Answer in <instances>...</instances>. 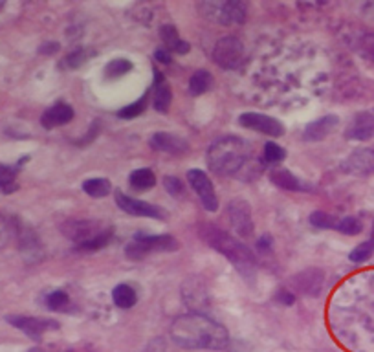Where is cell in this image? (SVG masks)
Here are the masks:
<instances>
[{
    "instance_id": "obj_1",
    "label": "cell",
    "mask_w": 374,
    "mask_h": 352,
    "mask_svg": "<svg viewBox=\"0 0 374 352\" xmlns=\"http://www.w3.org/2000/svg\"><path fill=\"white\" fill-rule=\"evenodd\" d=\"M171 338L182 349H211L228 347V330L204 314H184L171 325Z\"/></svg>"
},
{
    "instance_id": "obj_2",
    "label": "cell",
    "mask_w": 374,
    "mask_h": 352,
    "mask_svg": "<svg viewBox=\"0 0 374 352\" xmlns=\"http://www.w3.org/2000/svg\"><path fill=\"white\" fill-rule=\"evenodd\" d=\"M200 237L215 252L222 253L224 257L233 264L235 270L244 277L246 283H253L255 281L257 261H255V255L252 253V250L246 246L244 242H240L239 239H235L233 235L226 233L224 229L211 226V224L200 226Z\"/></svg>"
},
{
    "instance_id": "obj_3",
    "label": "cell",
    "mask_w": 374,
    "mask_h": 352,
    "mask_svg": "<svg viewBox=\"0 0 374 352\" xmlns=\"http://www.w3.org/2000/svg\"><path fill=\"white\" fill-rule=\"evenodd\" d=\"M250 156V143L239 136H224L209 145L206 154L207 167L218 176H231Z\"/></svg>"
},
{
    "instance_id": "obj_4",
    "label": "cell",
    "mask_w": 374,
    "mask_h": 352,
    "mask_svg": "<svg viewBox=\"0 0 374 352\" xmlns=\"http://www.w3.org/2000/svg\"><path fill=\"white\" fill-rule=\"evenodd\" d=\"M62 233L72 239L81 252H97L112 239L110 229L103 228L97 220H68L62 226Z\"/></svg>"
},
{
    "instance_id": "obj_5",
    "label": "cell",
    "mask_w": 374,
    "mask_h": 352,
    "mask_svg": "<svg viewBox=\"0 0 374 352\" xmlns=\"http://www.w3.org/2000/svg\"><path fill=\"white\" fill-rule=\"evenodd\" d=\"M178 241L171 235H143L136 233L135 241L127 244V257L141 259L149 253L156 252H176L178 250Z\"/></svg>"
},
{
    "instance_id": "obj_6",
    "label": "cell",
    "mask_w": 374,
    "mask_h": 352,
    "mask_svg": "<svg viewBox=\"0 0 374 352\" xmlns=\"http://www.w3.org/2000/svg\"><path fill=\"white\" fill-rule=\"evenodd\" d=\"M244 57V46L237 37H222L218 40L215 50H213V59L218 67L226 68V70H233L242 62Z\"/></svg>"
},
{
    "instance_id": "obj_7",
    "label": "cell",
    "mask_w": 374,
    "mask_h": 352,
    "mask_svg": "<svg viewBox=\"0 0 374 352\" xmlns=\"http://www.w3.org/2000/svg\"><path fill=\"white\" fill-rule=\"evenodd\" d=\"M187 180H189V185L193 187L196 196L200 198L202 206L206 207L207 211H217L218 196L215 193V187H213L209 176L204 171H200V169H191L189 173H187Z\"/></svg>"
},
{
    "instance_id": "obj_8",
    "label": "cell",
    "mask_w": 374,
    "mask_h": 352,
    "mask_svg": "<svg viewBox=\"0 0 374 352\" xmlns=\"http://www.w3.org/2000/svg\"><path fill=\"white\" fill-rule=\"evenodd\" d=\"M228 220L233 226V231L240 237H250L253 233V220L250 204L246 200H231L228 204Z\"/></svg>"
},
{
    "instance_id": "obj_9",
    "label": "cell",
    "mask_w": 374,
    "mask_h": 352,
    "mask_svg": "<svg viewBox=\"0 0 374 352\" xmlns=\"http://www.w3.org/2000/svg\"><path fill=\"white\" fill-rule=\"evenodd\" d=\"M6 321L12 327L19 329L21 332L32 338V340L39 341L43 338L45 332L48 330L59 329V325L56 321H50V319H40V318H32V316H8Z\"/></svg>"
},
{
    "instance_id": "obj_10",
    "label": "cell",
    "mask_w": 374,
    "mask_h": 352,
    "mask_svg": "<svg viewBox=\"0 0 374 352\" xmlns=\"http://www.w3.org/2000/svg\"><path fill=\"white\" fill-rule=\"evenodd\" d=\"M116 204L119 206V209L129 215H135V217H151V218H165V213L160 209L154 204H149V202L138 200V198H132V196L125 195L119 189H116Z\"/></svg>"
},
{
    "instance_id": "obj_11",
    "label": "cell",
    "mask_w": 374,
    "mask_h": 352,
    "mask_svg": "<svg viewBox=\"0 0 374 352\" xmlns=\"http://www.w3.org/2000/svg\"><path fill=\"white\" fill-rule=\"evenodd\" d=\"M239 124L244 127V129H253L257 132H263V134L268 136H283L285 134V127L281 121L274 119V117L264 116V114H257V112H246L239 117Z\"/></svg>"
},
{
    "instance_id": "obj_12",
    "label": "cell",
    "mask_w": 374,
    "mask_h": 352,
    "mask_svg": "<svg viewBox=\"0 0 374 352\" xmlns=\"http://www.w3.org/2000/svg\"><path fill=\"white\" fill-rule=\"evenodd\" d=\"M343 171L354 176L374 174V149H358L351 152L343 162Z\"/></svg>"
},
{
    "instance_id": "obj_13",
    "label": "cell",
    "mask_w": 374,
    "mask_h": 352,
    "mask_svg": "<svg viewBox=\"0 0 374 352\" xmlns=\"http://www.w3.org/2000/svg\"><path fill=\"white\" fill-rule=\"evenodd\" d=\"M325 275L321 270L308 268L301 274H297L294 277V288L297 292H301L305 296H318L321 288H323Z\"/></svg>"
},
{
    "instance_id": "obj_14",
    "label": "cell",
    "mask_w": 374,
    "mask_h": 352,
    "mask_svg": "<svg viewBox=\"0 0 374 352\" xmlns=\"http://www.w3.org/2000/svg\"><path fill=\"white\" fill-rule=\"evenodd\" d=\"M374 136V114L371 112H360L352 117V121L347 127V138L358 141L371 140Z\"/></svg>"
},
{
    "instance_id": "obj_15",
    "label": "cell",
    "mask_w": 374,
    "mask_h": 352,
    "mask_svg": "<svg viewBox=\"0 0 374 352\" xmlns=\"http://www.w3.org/2000/svg\"><path fill=\"white\" fill-rule=\"evenodd\" d=\"M151 145L156 149V151L169 152V154H185L189 151V143L180 138L176 134H171V132H156V134L151 138Z\"/></svg>"
},
{
    "instance_id": "obj_16",
    "label": "cell",
    "mask_w": 374,
    "mask_h": 352,
    "mask_svg": "<svg viewBox=\"0 0 374 352\" xmlns=\"http://www.w3.org/2000/svg\"><path fill=\"white\" fill-rule=\"evenodd\" d=\"M340 124V117L338 116H323L312 121V124H308L305 127V132H303V138L307 141H321L325 140L327 136L332 134V130L338 127Z\"/></svg>"
},
{
    "instance_id": "obj_17",
    "label": "cell",
    "mask_w": 374,
    "mask_h": 352,
    "mask_svg": "<svg viewBox=\"0 0 374 352\" xmlns=\"http://www.w3.org/2000/svg\"><path fill=\"white\" fill-rule=\"evenodd\" d=\"M217 21L222 24H242L248 19V8L244 2L239 0H229L217 6Z\"/></svg>"
},
{
    "instance_id": "obj_18",
    "label": "cell",
    "mask_w": 374,
    "mask_h": 352,
    "mask_svg": "<svg viewBox=\"0 0 374 352\" xmlns=\"http://www.w3.org/2000/svg\"><path fill=\"white\" fill-rule=\"evenodd\" d=\"M73 119V108L67 103H57V105L50 106L48 110L40 117V124L45 129H56L61 125L70 124Z\"/></svg>"
},
{
    "instance_id": "obj_19",
    "label": "cell",
    "mask_w": 374,
    "mask_h": 352,
    "mask_svg": "<svg viewBox=\"0 0 374 352\" xmlns=\"http://www.w3.org/2000/svg\"><path fill=\"white\" fill-rule=\"evenodd\" d=\"M173 101V94L169 84L163 81V78L156 72V89H154V95H152V103L158 112H167Z\"/></svg>"
},
{
    "instance_id": "obj_20",
    "label": "cell",
    "mask_w": 374,
    "mask_h": 352,
    "mask_svg": "<svg viewBox=\"0 0 374 352\" xmlns=\"http://www.w3.org/2000/svg\"><path fill=\"white\" fill-rule=\"evenodd\" d=\"M160 35H162L163 45L167 46L171 51H174V54H187L189 51V45L180 39L178 32H176L174 26H163L160 30Z\"/></svg>"
},
{
    "instance_id": "obj_21",
    "label": "cell",
    "mask_w": 374,
    "mask_h": 352,
    "mask_svg": "<svg viewBox=\"0 0 374 352\" xmlns=\"http://www.w3.org/2000/svg\"><path fill=\"white\" fill-rule=\"evenodd\" d=\"M112 299H114V305L117 308H123V310H127V308H132L138 301V296H136V290L132 286L129 285H117L112 292Z\"/></svg>"
},
{
    "instance_id": "obj_22",
    "label": "cell",
    "mask_w": 374,
    "mask_h": 352,
    "mask_svg": "<svg viewBox=\"0 0 374 352\" xmlns=\"http://www.w3.org/2000/svg\"><path fill=\"white\" fill-rule=\"evenodd\" d=\"M270 178H272V182H274L277 187H281V189H286V191H303L305 189V185L299 182V178H297L296 174H292L290 171H285V169H281V171H274Z\"/></svg>"
},
{
    "instance_id": "obj_23",
    "label": "cell",
    "mask_w": 374,
    "mask_h": 352,
    "mask_svg": "<svg viewBox=\"0 0 374 352\" xmlns=\"http://www.w3.org/2000/svg\"><path fill=\"white\" fill-rule=\"evenodd\" d=\"M17 171L19 167H12V165L0 163V191L4 195H12V193H15L19 189Z\"/></svg>"
},
{
    "instance_id": "obj_24",
    "label": "cell",
    "mask_w": 374,
    "mask_h": 352,
    "mask_svg": "<svg viewBox=\"0 0 374 352\" xmlns=\"http://www.w3.org/2000/svg\"><path fill=\"white\" fill-rule=\"evenodd\" d=\"M213 78L207 70H198L191 75L189 79V94L191 95H202L206 94L207 90L211 89Z\"/></svg>"
},
{
    "instance_id": "obj_25",
    "label": "cell",
    "mask_w": 374,
    "mask_h": 352,
    "mask_svg": "<svg viewBox=\"0 0 374 352\" xmlns=\"http://www.w3.org/2000/svg\"><path fill=\"white\" fill-rule=\"evenodd\" d=\"M83 191L92 198H103L110 193L112 185L106 178H90L83 184Z\"/></svg>"
},
{
    "instance_id": "obj_26",
    "label": "cell",
    "mask_w": 374,
    "mask_h": 352,
    "mask_svg": "<svg viewBox=\"0 0 374 352\" xmlns=\"http://www.w3.org/2000/svg\"><path fill=\"white\" fill-rule=\"evenodd\" d=\"M129 182L136 189H151L156 184V176L151 169H138L129 176Z\"/></svg>"
},
{
    "instance_id": "obj_27",
    "label": "cell",
    "mask_w": 374,
    "mask_h": 352,
    "mask_svg": "<svg viewBox=\"0 0 374 352\" xmlns=\"http://www.w3.org/2000/svg\"><path fill=\"white\" fill-rule=\"evenodd\" d=\"M130 70H132V62L127 61V59H123V57H119V59H112V61L106 64L105 75L108 79L121 78V75H125V73H129Z\"/></svg>"
},
{
    "instance_id": "obj_28",
    "label": "cell",
    "mask_w": 374,
    "mask_h": 352,
    "mask_svg": "<svg viewBox=\"0 0 374 352\" xmlns=\"http://www.w3.org/2000/svg\"><path fill=\"white\" fill-rule=\"evenodd\" d=\"M373 253H374V242L367 241V242H362L360 246L354 248V250L351 252V255H349V259H351L352 263H365L367 259H371Z\"/></svg>"
},
{
    "instance_id": "obj_29",
    "label": "cell",
    "mask_w": 374,
    "mask_h": 352,
    "mask_svg": "<svg viewBox=\"0 0 374 352\" xmlns=\"http://www.w3.org/2000/svg\"><path fill=\"white\" fill-rule=\"evenodd\" d=\"M286 158V151L281 145L274 143V141H268L264 145V160L268 163H279Z\"/></svg>"
},
{
    "instance_id": "obj_30",
    "label": "cell",
    "mask_w": 374,
    "mask_h": 352,
    "mask_svg": "<svg viewBox=\"0 0 374 352\" xmlns=\"http://www.w3.org/2000/svg\"><path fill=\"white\" fill-rule=\"evenodd\" d=\"M145 106H147V95L136 101V103H130L129 106L121 108V110L117 112V116L121 117V119H132V117L140 116L141 112L145 110Z\"/></svg>"
},
{
    "instance_id": "obj_31",
    "label": "cell",
    "mask_w": 374,
    "mask_h": 352,
    "mask_svg": "<svg viewBox=\"0 0 374 352\" xmlns=\"http://www.w3.org/2000/svg\"><path fill=\"white\" fill-rule=\"evenodd\" d=\"M46 305H48L51 310H65V308L70 305V297H68L67 292L56 290L46 297Z\"/></svg>"
},
{
    "instance_id": "obj_32",
    "label": "cell",
    "mask_w": 374,
    "mask_h": 352,
    "mask_svg": "<svg viewBox=\"0 0 374 352\" xmlns=\"http://www.w3.org/2000/svg\"><path fill=\"white\" fill-rule=\"evenodd\" d=\"M336 229L345 235H358L363 229V226L356 217H345L336 224Z\"/></svg>"
},
{
    "instance_id": "obj_33",
    "label": "cell",
    "mask_w": 374,
    "mask_h": 352,
    "mask_svg": "<svg viewBox=\"0 0 374 352\" xmlns=\"http://www.w3.org/2000/svg\"><path fill=\"white\" fill-rule=\"evenodd\" d=\"M310 224H312L314 228H321V229H329V228H336V218L330 217L329 213L325 211H314L310 215Z\"/></svg>"
},
{
    "instance_id": "obj_34",
    "label": "cell",
    "mask_w": 374,
    "mask_h": 352,
    "mask_svg": "<svg viewBox=\"0 0 374 352\" xmlns=\"http://www.w3.org/2000/svg\"><path fill=\"white\" fill-rule=\"evenodd\" d=\"M90 56H92V51H89V50H75V51H72L70 56H67V59H65V64H67L68 68H79L81 64H84V62L89 61Z\"/></svg>"
},
{
    "instance_id": "obj_35",
    "label": "cell",
    "mask_w": 374,
    "mask_h": 352,
    "mask_svg": "<svg viewBox=\"0 0 374 352\" xmlns=\"http://www.w3.org/2000/svg\"><path fill=\"white\" fill-rule=\"evenodd\" d=\"M163 184H165V189H167L173 196H180L184 193V185H182V182H180L176 176H167Z\"/></svg>"
},
{
    "instance_id": "obj_36",
    "label": "cell",
    "mask_w": 374,
    "mask_h": 352,
    "mask_svg": "<svg viewBox=\"0 0 374 352\" xmlns=\"http://www.w3.org/2000/svg\"><path fill=\"white\" fill-rule=\"evenodd\" d=\"M143 352H165V341L156 338V340H152L151 343L145 347V351Z\"/></svg>"
},
{
    "instance_id": "obj_37",
    "label": "cell",
    "mask_w": 374,
    "mask_h": 352,
    "mask_svg": "<svg viewBox=\"0 0 374 352\" xmlns=\"http://www.w3.org/2000/svg\"><path fill=\"white\" fill-rule=\"evenodd\" d=\"M363 48H365V51L374 59V35H367V37L363 39Z\"/></svg>"
},
{
    "instance_id": "obj_38",
    "label": "cell",
    "mask_w": 374,
    "mask_h": 352,
    "mask_svg": "<svg viewBox=\"0 0 374 352\" xmlns=\"http://www.w3.org/2000/svg\"><path fill=\"white\" fill-rule=\"evenodd\" d=\"M154 57H156V61L165 62V64H169V62H171V54H169L167 50H163V48H160V50L154 51Z\"/></svg>"
},
{
    "instance_id": "obj_39",
    "label": "cell",
    "mask_w": 374,
    "mask_h": 352,
    "mask_svg": "<svg viewBox=\"0 0 374 352\" xmlns=\"http://www.w3.org/2000/svg\"><path fill=\"white\" fill-rule=\"evenodd\" d=\"M279 299H283V301L286 303V305H292L294 303V296L292 294H288V292H279Z\"/></svg>"
},
{
    "instance_id": "obj_40",
    "label": "cell",
    "mask_w": 374,
    "mask_h": 352,
    "mask_svg": "<svg viewBox=\"0 0 374 352\" xmlns=\"http://www.w3.org/2000/svg\"><path fill=\"white\" fill-rule=\"evenodd\" d=\"M59 50V46L56 43H50V46H45V48H40V54H51V51Z\"/></svg>"
},
{
    "instance_id": "obj_41",
    "label": "cell",
    "mask_w": 374,
    "mask_h": 352,
    "mask_svg": "<svg viewBox=\"0 0 374 352\" xmlns=\"http://www.w3.org/2000/svg\"><path fill=\"white\" fill-rule=\"evenodd\" d=\"M4 229H6V224H4V218L0 217V237L4 235Z\"/></svg>"
},
{
    "instance_id": "obj_42",
    "label": "cell",
    "mask_w": 374,
    "mask_h": 352,
    "mask_svg": "<svg viewBox=\"0 0 374 352\" xmlns=\"http://www.w3.org/2000/svg\"><path fill=\"white\" fill-rule=\"evenodd\" d=\"M371 241L374 242V228H373V237H371Z\"/></svg>"
},
{
    "instance_id": "obj_43",
    "label": "cell",
    "mask_w": 374,
    "mask_h": 352,
    "mask_svg": "<svg viewBox=\"0 0 374 352\" xmlns=\"http://www.w3.org/2000/svg\"><path fill=\"white\" fill-rule=\"evenodd\" d=\"M2 6H4V2H2V0H0V8H2Z\"/></svg>"
},
{
    "instance_id": "obj_44",
    "label": "cell",
    "mask_w": 374,
    "mask_h": 352,
    "mask_svg": "<svg viewBox=\"0 0 374 352\" xmlns=\"http://www.w3.org/2000/svg\"><path fill=\"white\" fill-rule=\"evenodd\" d=\"M32 352H39V351H32Z\"/></svg>"
}]
</instances>
